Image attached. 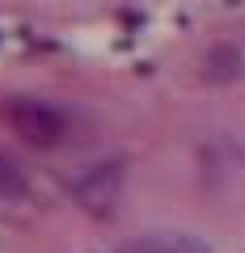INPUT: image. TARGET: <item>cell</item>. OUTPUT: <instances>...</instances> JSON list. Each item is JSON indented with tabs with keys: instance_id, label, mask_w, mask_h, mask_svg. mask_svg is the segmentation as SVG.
I'll return each mask as SVG.
<instances>
[{
	"instance_id": "cell-1",
	"label": "cell",
	"mask_w": 245,
	"mask_h": 253,
	"mask_svg": "<svg viewBox=\"0 0 245 253\" xmlns=\"http://www.w3.org/2000/svg\"><path fill=\"white\" fill-rule=\"evenodd\" d=\"M0 118L13 135H21L30 148H59L68 135V114L43 97H9L0 106Z\"/></svg>"
},
{
	"instance_id": "cell-2",
	"label": "cell",
	"mask_w": 245,
	"mask_h": 253,
	"mask_svg": "<svg viewBox=\"0 0 245 253\" xmlns=\"http://www.w3.org/2000/svg\"><path fill=\"white\" fill-rule=\"evenodd\" d=\"M118 253H211L199 236H186V232H152V236H140V241L123 245Z\"/></svg>"
},
{
	"instance_id": "cell-3",
	"label": "cell",
	"mask_w": 245,
	"mask_h": 253,
	"mask_svg": "<svg viewBox=\"0 0 245 253\" xmlns=\"http://www.w3.org/2000/svg\"><path fill=\"white\" fill-rule=\"evenodd\" d=\"M21 190V173L9 156H0V194H17Z\"/></svg>"
}]
</instances>
